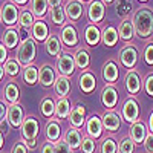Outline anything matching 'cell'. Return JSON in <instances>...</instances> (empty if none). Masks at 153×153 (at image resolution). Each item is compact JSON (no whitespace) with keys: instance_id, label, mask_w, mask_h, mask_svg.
<instances>
[{"instance_id":"16","label":"cell","mask_w":153,"mask_h":153,"mask_svg":"<svg viewBox=\"0 0 153 153\" xmlns=\"http://www.w3.org/2000/svg\"><path fill=\"white\" fill-rule=\"evenodd\" d=\"M103 78L106 83L109 84H113V83H117L118 80V76H120V71H118V65H117V61L115 60H107L104 65H103Z\"/></svg>"},{"instance_id":"6","label":"cell","mask_w":153,"mask_h":153,"mask_svg":"<svg viewBox=\"0 0 153 153\" xmlns=\"http://www.w3.org/2000/svg\"><path fill=\"white\" fill-rule=\"evenodd\" d=\"M38 132H40V124L35 117H28L25 118L22 127H20V133L23 136V141H28V139H37Z\"/></svg>"},{"instance_id":"48","label":"cell","mask_w":153,"mask_h":153,"mask_svg":"<svg viewBox=\"0 0 153 153\" xmlns=\"http://www.w3.org/2000/svg\"><path fill=\"white\" fill-rule=\"evenodd\" d=\"M144 147L149 153H153V133L149 132L147 138H146V141H144Z\"/></svg>"},{"instance_id":"10","label":"cell","mask_w":153,"mask_h":153,"mask_svg":"<svg viewBox=\"0 0 153 153\" xmlns=\"http://www.w3.org/2000/svg\"><path fill=\"white\" fill-rule=\"evenodd\" d=\"M63 8H65L68 20L71 22H78L84 14V6L80 0H68Z\"/></svg>"},{"instance_id":"28","label":"cell","mask_w":153,"mask_h":153,"mask_svg":"<svg viewBox=\"0 0 153 153\" xmlns=\"http://www.w3.org/2000/svg\"><path fill=\"white\" fill-rule=\"evenodd\" d=\"M69 121H71L72 127H75V129L83 127L84 123H86V109H84V106H75L71 110Z\"/></svg>"},{"instance_id":"15","label":"cell","mask_w":153,"mask_h":153,"mask_svg":"<svg viewBox=\"0 0 153 153\" xmlns=\"http://www.w3.org/2000/svg\"><path fill=\"white\" fill-rule=\"evenodd\" d=\"M101 103L107 109H113L118 103V92L113 84H106L104 89L101 91Z\"/></svg>"},{"instance_id":"38","label":"cell","mask_w":153,"mask_h":153,"mask_svg":"<svg viewBox=\"0 0 153 153\" xmlns=\"http://www.w3.org/2000/svg\"><path fill=\"white\" fill-rule=\"evenodd\" d=\"M23 81L29 86H34L38 81V69L34 65H29L23 69Z\"/></svg>"},{"instance_id":"25","label":"cell","mask_w":153,"mask_h":153,"mask_svg":"<svg viewBox=\"0 0 153 153\" xmlns=\"http://www.w3.org/2000/svg\"><path fill=\"white\" fill-rule=\"evenodd\" d=\"M71 110V101L68 100V97L58 98L55 101V120H68Z\"/></svg>"},{"instance_id":"23","label":"cell","mask_w":153,"mask_h":153,"mask_svg":"<svg viewBox=\"0 0 153 153\" xmlns=\"http://www.w3.org/2000/svg\"><path fill=\"white\" fill-rule=\"evenodd\" d=\"M118 34H120L121 40L130 42L132 38L135 37V34H136L133 20H130V19H123V22L120 23V28H118Z\"/></svg>"},{"instance_id":"12","label":"cell","mask_w":153,"mask_h":153,"mask_svg":"<svg viewBox=\"0 0 153 153\" xmlns=\"http://www.w3.org/2000/svg\"><path fill=\"white\" fill-rule=\"evenodd\" d=\"M149 135V129L143 121H136L133 124H130L129 129V138H132V141L135 144H143L146 141V138Z\"/></svg>"},{"instance_id":"39","label":"cell","mask_w":153,"mask_h":153,"mask_svg":"<svg viewBox=\"0 0 153 153\" xmlns=\"http://www.w3.org/2000/svg\"><path fill=\"white\" fill-rule=\"evenodd\" d=\"M3 69H5V74L8 76H12V78H14V76H17L19 72H20V63L14 58H8L6 63L3 65Z\"/></svg>"},{"instance_id":"30","label":"cell","mask_w":153,"mask_h":153,"mask_svg":"<svg viewBox=\"0 0 153 153\" xmlns=\"http://www.w3.org/2000/svg\"><path fill=\"white\" fill-rule=\"evenodd\" d=\"M19 97H20V91L19 86L14 81H9L5 89H3V98L8 104H17L19 103Z\"/></svg>"},{"instance_id":"53","label":"cell","mask_w":153,"mask_h":153,"mask_svg":"<svg viewBox=\"0 0 153 153\" xmlns=\"http://www.w3.org/2000/svg\"><path fill=\"white\" fill-rule=\"evenodd\" d=\"M14 5H17V6H25V5H28V2L29 0H11Z\"/></svg>"},{"instance_id":"58","label":"cell","mask_w":153,"mask_h":153,"mask_svg":"<svg viewBox=\"0 0 153 153\" xmlns=\"http://www.w3.org/2000/svg\"><path fill=\"white\" fill-rule=\"evenodd\" d=\"M81 3H86V2H92V0H80Z\"/></svg>"},{"instance_id":"27","label":"cell","mask_w":153,"mask_h":153,"mask_svg":"<svg viewBox=\"0 0 153 153\" xmlns=\"http://www.w3.org/2000/svg\"><path fill=\"white\" fill-rule=\"evenodd\" d=\"M84 40L87 43V46H97L101 42V31L97 25H91L89 23L86 29H84Z\"/></svg>"},{"instance_id":"33","label":"cell","mask_w":153,"mask_h":153,"mask_svg":"<svg viewBox=\"0 0 153 153\" xmlns=\"http://www.w3.org/2000/svg\"><path fill=\"white\" fill-rule=\"evenodd\" d=\"M40 112H42V115L45 118L52 120L55 117V101L52 98H49V97L43 98L42 103H40Z\"/></svg>"},{"instance_id":"8","label":"cell","mask_w":153,"mask_h":153,"mask_svg":"<svg viewBox=\"0 0 153 153\" xmlns=\"http://www.w3.org/2000/svg\"><path fill=\"white\" fill-rule=\"evenodd\" d=\"M138 49L133 45H126L120 52V61L127 69H133L138 63Z\"/></svg>"},{"instance_id":"55","label":"cell","mask_w":153,"mask_h":153,"mask_svg":"<svg viewBox=\"0 0 153 153\" xmlns=\"http://www.w3.org/2000/svg\"><path fill=\"white\" fill-rule=\"evenodd\" d=\"M3 144H5V135H3L2 130H0V150L3 149Z\"/></svg>"},{"instance_id":"31","label":"cell","mask_w":153,"mask_h":153,"mask_svg":"<svg viewBox=\"0 0 153 153\" xmlns=\"http://www.w3.org/2000/svg\"><path fill=\"white\" fill-rule=\"evenodd\" d=\"M54 89H55V94H57L60 98L68 97L69 92H71V89H72L71 80L68 78V76H63V75L57 76V80H55V83H54Z\"/></svg>"},{"instance_id":"47","label":"cell","mask_w":153,"mask_h":153,"mask_svg":"<svg viewBox=\"0 0 153 153\" xmlns=\"http://www.w3.org/2000/svg\"><path fill=\"white\" fill-rule=\"evenodd\" d=\"M6 60H8V49L3 43H0V65L3 66L6 63Z\"/></svg>"},{"instance_id":"57","label":"cell","mask_w":153,"mask_h":153,"mask_svg":"<svg viewBox=\"0 0 153 153\" xmlns=\"http://www.w3.org/2000/svg\"><path fill=\"white\" fill-rule=\"evenodd\" d=\"M101 2H103L104 5H112V3L117 2V0H101Z\"/></svg>"},{"instance_id":"37","label":"cell","mask_w":153,"mask_h":153,"mask_svg":"<svg viewBox=\"0 0 153 153\" xmlns=\"http://www.w3.org/2000/svg\"><path fill=\"white\" fill-rule=\"evenodd\" d=\"M49 17H51V22H52L55 26H65L66 23V12H65V8L63 6H58V8H52L49 12Z\"/></svg>"},{"instance_id":"29","label":"cell","mask_w":153,"mask_h":153,"mask_svg":"<svg viewBox=\"0 0 153 153\" xmlns=\"http://www.w3.org/2000/svg\"><path fill=\"white\" fill-rule=\"evenodd\" d=\"M63 43H61V38L58 37V35H55V34H51L49 35V38L46 40V43H45V48H46V52L51 55V57H58L60 54H61V46Z\"/></svg>"},{"instance_id":"45","label":"cell","mask_w":153,"mask_h":153,"mask_svg":"<svg viewBox=\"0 0 153 153\" xmlns=\"http://www.w3.org/2000/svg\"><path fill=\"white\" fill-rule=\"evenodd\" d=\"M54 146H55V153H72V149L65 141H61V139L58 143H55Z\"/></svg>"},{"instance_id":"41","label":"cell","mask_w":153,"mask_h":153,"mask_svg":"<svg viewBox=\"0 0 153 153\" xmlns=\"http://www.w3.org/2000/svg\"><path fill=\"white\" fill-rule=\"evenodd\" d=\"M80 150H81V153H95V150H97L95 139H92L91 136H84L81 141Z\"/></svg>"},{"instance_id":"52","label":"cell","mask_w":153,"mask_h":153,"mask_svg":"<svg viewBox=\"0 0 153 153\" xmlns=\"http://www.w3.org/2000/svg\"><path fill=\"white\" fill-rule=\"evenodd\" d=\"M61 2H63V0H48V3H49V8H51V9L61 6Z\"/></svg>"},{"instance_id":"7","label":"cell","mask_w":153,"mask_h":153,"mask_svg":"<svg viewBox=\"0 0 153 153\" xmlns=\"http://www.w3.org/2000/svg\"><path fill=\"white\" fill-rule=\"evenodd\" d=\"M75 68H76V65H75V57H72V55L68 54V52H61V54L58 55L57 69H58L60 75H63V76H71V75H74Z\"/></svg>"},{"instance_id":"24","label":"cell","mask_w":153,"mask_h":153,"mask_svg":"<svg viewBox=\"0 0 153 153\" xmlns=\"http://www.w3.org/2000/svg\"><path fill=\"white\" fill-rule=\"evenodd\" d=\"M63 141H65L72 150H76V149L81 147L83 136H81V133H80L78 129L71 127V129H68V132L65 133V136H63Z\"/></svg>"},{"instance_id":"59","label":"cell","mask_w":153,"mask_h":153,"mask_svg":"<svg viewBox=\"0 0 153 153\" xmlns=\"http://www.w3.org/2000/svg\"><path fill=\"white\" fill-rule=\"evenodd\" d=\"M138 2H141V3H147L149 0H138Z\"/></svg>"},{"instance_id":"60","label":"cell","mask_w":153,"mask_h":153,"mask_svg":"<svg viewBox=\"0 0 153 153\" xmlns=\"http://www.w3.org/2000/svg\"><path fill=\"white\" fill-rule=\"evenodd\" d=\"M0 22H2V8H0Z\"/></svg>"},{"instance_id":"20","label":"cell","mask_w":153,"mask_h":153,"mask_svg":"<svg viewBox=\"0 0 153 153\" xmlns=\"http://www.w3.org/2000/svg\"><path fill=\"white\" fill-rule=\"evenodd\" d=\"M120 40V34H118V29L112 26V25H109V26H106L103 31H101V42H103V45L106 48H113L117 46Z\"/></svg>"},{"instance_id":"51","label":"cell","mask_w":153,"mask_h":153,"mask_svg":"<svg viewBox=\"0 0 153 153\" xmlns=\"http://www.w3.org/2000/svg\"><path fill=\"white\" fill-rule=\"evenodd\" d=\"M23 143L28 147V150H34L37 147V139H28V141H23Z\"/></svg>"},{"instance_id":"11","label":"cell","mask_w":153,"mask_h":153,"mask_svg":"<svg viewBox=\"0 0 153 153\" xmlns=\"http://www.w3.org/2000/svg\"><path fill=\"white\" fill-rule=\"evenodd\" d=\"M6 121L11 127H22L25 121V113H23V107L19 103L9 104L8 112H6Z\"/></svg>"},{"instance_id":"34","label":"cell","mask_w":153,"mask_h":153,"mask_svg":"<svg viewBox=\"0 0 153 153\" xmlns=\"http://www.w3.org/2000/svg\"><path fill=\"white\" fill-rule=\"evenodd\" d=\"M115 9H117V16L123 19H129V14L133 9V2L132 0H117L115 2Z\"/></svg>"},{"instance_id":"22","label":"cell","mask_w":153,"mask_h":153,"mask_svg":"<svg viewBox=\"0 0 153 153\" xmlns=\"http://www.w3.org/2000/svg\"><path fill=\"white\" fill-rule=\"evenodd\" d=\"M97 87V78L91 71H84L80 75V89L84 94H92Z\"/></svg>"},{"instance_id":"3","label":"cell","mask_w":153,"mask_h":153,"mask_svg":"<svg viewBox=\"0 0 153 153\" xmlns=\"http://www.w3.org/2000/svg\"><path fill=\"white\" fill-rule=\"evenodd\" d=\"M121 113H123V120H126L127 123H136L139 121V115H141V109H139V104H138V101L130 97V98H127L124 101V104H123V109H121Z\"/></svg>"},{"instance_id":"17","label":"cell","mask_w":153,"mask_h":153,"mask_svg":"<svg viewBox=\"0 0 153 153\" xmlns=\"http://www.w3.org/2000/svg\"><path fill=\"white\" fill-rule=\"evenodd\" d=\"M101 121H103V127L107 130V132H118L120 130V127H121V120L117 113H115L113 110H107L104 115H103V118H101Z\"/></svg>"},{"instance_id":"56","label":"cell","mask_w":153,"mask_h":153,"mask_svg":"<svg viewBox=\"0 0 153 153\" xmlns=\"http://www.w3.org/2000/svg\"><path fill=\"white\" fill-rule=\"evenodd\" d=\"M5 75H6V74H5V69H3L2 65H0V81L3 80V76H5Z\"/></svg>"},{"instance_id":"19","label":"cell","mask_w":153,"mask_h":153,"mask_svg":"<svg viewBox=\"0 0 153 153\" xmlns=\"http://www.w3.org/2000/svg\"><path fill=\"white\" fill-rule=\"evenodd\" d=\"M57 80V76H55V71L52 66H49V65H43L40 69H38V81L42 83L43 87H51V86H54Z\"/></svg>"},{"instance_id":"13","label":"cell","mask_w":153,"mask_h":153,"mask_svg":"<svg viewBox=\"0 0 153 153\" xmlns=\"http://www.w3.org/2000/svg\"><path fill=\"white\" fill-rule=\"evenodd\" d=\"M60 38H61V43L68 46V48H76L80 43V35H78V31L75 29V26L72 25H68V26L63 28L61 34H60Z\"/></svg>"},{"instance_id":"2","label":"cell","mask_w":153,"mask_h":153,"mask_svg":"<svg viewBox=\"0 0 153 153\" xmlns=\"http://www.w3.org/2000/svg\"><path fill=\"white\" fill-rule=\"evenodd\" d=\"M37 55V43L34 37H28L26 40H22V43L17 48L16 52V60L20 63V66H29L35 60Z\"/></svg>"},{"instance_id":"40","label":"cell","mask_w":153,"mask_h":153,"mask_svg":"<svg viewBox=\"0 0 153 153\" xmlns=\"http://www.w3.org/2000/svg\"><path fill=\"white\" fill-rule=\"evenodd\" d=\"M101 153H118V144L113 138H106L100 147Z\"/></svg>"},{"instance_id":"46","label":"cell","mask_w":153,"mask_h":153,"mask_svg":"<svg viewBox=\"0 0 153 153\" xmlns=\"http://www.w3.org/2000/svg\"><path fill=\"white\" fill-rule=\"evenodd\" d=\"M11 153H28V147L25 146L23 141H19V143L14 144V147H12Z\"/></svg>"},{"instance_id":"49","label":"cell","mask_w":153,"mask_h":153,"mask_svg":"<svg viewBox=\"0 0 153 153\" xmlns=\"http://www.w3.org/2000/svg\"><path fill=\"white\" fill-rule=\"evenodd\" d=\"M42 153H55V146L51 141H45L43 147H42Z\"/></svg>"},{"instance_id":"35","label":"cell","mask_w":153,"mask_h":153,"mask_svg":"<svg viewBox=\"0 0 153 153\" xmlns=\"http://www.w3.org/2000/svg\"><path fill=\"white\" fill-rule=\"evenodd\" d=\"M74 57H75L76 68L83 69V72L89 69V66H91V55H89V52H87L86 49H78Z\"/></svg>"},{"instance_id":"14","label":"cell","mask_w":153,"mask_h":153,"mask_svg":"<svg viewBox=\"0 0 153 153\" xmlns=\"http://www.w3.org/2000/svg\"><path fill=\"white\" fill-rule=\"evenodd\" d=\"M103 121L98 115H92L91 118L86 121V132L87 136H91L92 139H98L101 135H103Z\"/></svg>"},{"instance_id":"9","label":"cell","mask_w":153,"mask_h":153,"mask_svg":"<svg viewBox=\"0 0 153 153\" xmlns=\"http://www.w3.org/2000/svg\"><path fill=\"white\" fill-rule=\"evenodd\" d=\"M124 84H126L127 92H129L130 95H138L139 92H141V89H143L141 76H139V74L135 69H132V71H129V72L126 74Z\"/></svg>"},{"instance_id":"50","label":"cell","mask_w":153,"mask_h":153,"mask_svg":"<svg viewBox=\"0 0 153 153\" xmlns=\"http://www.w3.org/2000/svg\"><path fill=\"white\" fill-rule=\"evenodd\" d=\"M6 112H8V107L2 103V101H0V124L6 120Z\"/></svg>"},{"instance_id":"32","label":"cell","mask_w":153,"mask_h":153,"mask_svg":"<svg viewBox=\"0 0 153 153\" xmlns=\"http://www.w3.org/2000/svg\"><path fill=\"white\" fill-rule=\"evenodd\" d=\"M48 11H49L48 0H31V12L34 14V17L43 19Z\"/></svg>"},{"instance_id":"1","label":"cell","mask_w":153,"mask_h":153,"mask_svg":"<svg viewBox=\"0 0 153 153\" xmlns=\"http://www.w3.org/2000/svg\"><path fill=\"white\" fill-rule=\"evenodd\" d=\"M133 25L136 35L141 38H149L153 34V11L150 8H139L133 14Z\"/></svg>"},{"instance_id":"36","label":"cell","mask_w":153,"mask_h":153,"mask_svg":"<svg viewBox=\"0 0 153 153\" xmlns=\"http://www.w3.org/2000/svg\"><path fill=\"white\" fill-rule=\"evenodd\" d=\"M34 14L31 12V9H22L20 11V17H19V28H23V29H32L34 26Z\"/></svg>"},{"instance_id":"42","label":"cell","mask_w":153,"mask_h":153,"mask_svg":"<svg viewBox=\"0 0 153 153\" xmlns=\"http://www.w3.org/2000/svg\"><path fill=\"white\" fill-rule=\"evenodd\" d=\"M135 143L132 141V138H124L123 141L120 143V146H118V150H120V153H133L135 152Z\"/></svg>"},{"instance_id":"4","label":"cell","mask_w":153,"mask_h":153,"mask_svg":"<svg viewBox=\"0 0 153 153\" xmlns=\"http://www.w3.org/2000/svg\"><path fill=\"white\" fill-rule=\"evenodd\" d=\"M19 17H20V9L17 5H14L12 2H6L2 6V22L8 28L16 26L19 23Z\"/></svg>"},{"instance_id":"5","label":"cell","mask_w":153,"mask_h":153,"mask_svg":"<svg viewBox=\"0 0 153 153\" xmlns=\"http://www.w3.org/2000/svg\"><path fill=\"white\" fill-rule=\"evenodd\" d=\"M106 16V5L101 0H92L87 8V19L91 25H100Z\"/></svg>"},{"instance_id":"26","label":"cell","mask_w":153,"mask_h":153,"mask_svg":"<svg viewBox=\"0 0 153 153\" xmlns=\"http://www.w3.org/2000/svg\"><path fill=\"white\" fill-rule=\"evenodd\" d=\"M31 37L35 38V42H46L48 38H49V28H48V25L43 22V20H35L34 23V26L31 29Z\"/></svg>"},{"instance_id":"54","label":"cell","mask_w":153,"mask_h":153,"mask_svg":"<svg viewBox=\"0 0 153 153\" xmlns=\"http://www.w3.org/2000/svg\"><path fill=\"white\" fill-rule=\"evenodd\" d=\"M149 130H150V133H153V112L149 117Z\"/></svg>"},{"instance_id":"18","label":"cell","mask_w":153,"mask_h":153,"mask_svg":"<svg viewBox=\"0 0 153 153\" xmlns=\"http://www.w3.org/2000/svg\"><path fill=\"white\" fill-rule=\"evenodd\" d=\"M45 133H46V139L51 143H58L60 141V138H61V126L60 123L52 118V120H49L45 126Z\"/></svg>"},{"instance_id":"44","label":"cell","mask_w":153,"mask_h":153,"mask_svg":"<svg viewBox=\"0 0 153 153\" xmlns=\"http://www.w3.org/2000/svg\"><path fill=\"white\" fill-rule=\"evenodd\" d=\"M144 91L149 97H153V74H149L144 80Z\"/></svg>"},{"instance_id":"21","label":"cell","mask_w":153,"mask_h":153,"mask_svg":"<svg viewBox=\"0 0 153 153\" xmlns=\"http://www.w3.org/2000/svg\"><path fill=\"white\" fill-rule=\"evenodd\" d=\"M2 43L6 46L8 51L17 48L20 45V34H19V31L14 29V28H6L3 35H2Z\"/></svg>"},{"instance_id":"43","label":"cell","mask_w":153,"mask_h":153,"mask_svg":"<svg viewBox=\"0 0 153 153\" xmlns=\"http://www.w3.org/2000/svg\"><path fill=\"white\" fill-rule=\"evenodd\" d=\"M144 61L149 66H153V43L147 45L144 49Z\"/></svg>"}]
</instances>
